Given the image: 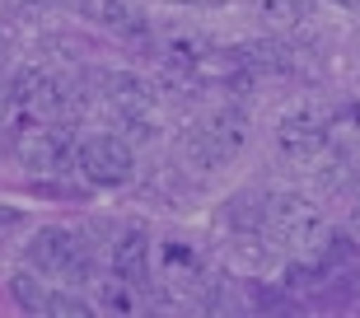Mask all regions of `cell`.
Listing matches in <instances>:
<instances>
[{
    "mask_svg": "<svg viewBox=\"0 0 360 318\" xmlns=\"http://www.w3.org/2000/svg\"><path fill=\"white\" fill-rule=\"evenodd\" d=\"M243 146H248V113H243V108H215L197 127L183 132L178 155L197 173H211V169H225Z\"/></svg>",
    "mask_w": 360,
    "mask_h": 318,
    "instance_id": "obj_1",
    "label": "cell"
},
{
    "mask_svg": "<svg viewBox=\"0 0 360 318\" xmlns=\"http://www.w3.org/2000/svg\"><path fill=\"white\" fill-rule=\"evenodd\" d=\"M267 234L285 248H319L328 238V225H323L319 206L300 192H276L267 201Z\"/></svg>",
    "mask_w": 360,
    "mask_h": 318,
    "instance_id": "obj_2",
    "label": "cell"
},
{
    "mask_svg": "<svg viewBox=\"0 0 360 318\" xmlns=\"http://www.w3.org/2000/svg\"><path fill=\"white\" fill-rule=\"evenodd\" d=\"M75 164H80L89 187H122V183H131V173H136L131 141H127V136H112V132L84 136Z\"/></svg>",
    "mask_w": 360,
    "mask_h": 318,
    "instance_id": "obj_3",
    "label": "cell"
},
{
    "mask_svg": "<svg viewBox=\"0 0 360 318\" xmlns=\"http://www.w3.org/2000/svg\"><path fill=\"white\" fill-rule=\"evenodd\" d=\"M14 155H19L24 169L47 178V173H70L80 146H70L66 127H33V122H24V127L14 132Z\"/></svg>",
    "mask_w": 360,
    "mask_h": 318,
    "instance_id": "obj_4",
    "label": "cell"
},
{
    "mask_svg": "<svg viewBox=\"0 0 360 318\" xmlns=\"http://www.w3.org/2000/svg\"><path fill=\"white\" fill-rule=\"evenodd\" d=\"M276 150L290 159V164H314V159H323L328 150H333V127H328L319 113L300 108V113H290V117H281Z\"/></svg>",
    "mask_w": 360,
    "mask_h": 318,
    "instance_id": "obj_5",
    "label": "cell"
},
{
    "mask_svg": "<svg viewBox=\"0 0 360 318\" xmlns=\"http://www.w3.org/2000/svg\"><path fill=\"white\" fill-rule=\"evenodd\" d=\"M84 238L75 234V229L66 225H42L38 234L24 243V262L33 267V272H42V276H66L70 262H80L84 257Z\"/></svg>",
    "mask_w": 360,
    "mask_h": 318,
    "instance_id": "obj_6",
    "label": "cell"
},
{
    "mask_svg": "<svg viewBox=\"0 0 360 318\" xmlns=\"http://www.w3.org/2000/svg\"><path fill=\"white\" fill-rule=\"evenodd\" d=\"M98 89H103V103L117 117H150L155 113V84L131 75V70H108V75H98Z\"/></svg>",
    "mask_w": 360,
    "mask_h": 318,
    "instance_id": "obj_7",
    "label": "cell"
},
{
    "mask_svg": "<svg viewBox=\"0 0 360 318\" xmlns=\"http://www.w3.org/2000/svg\"><path fill=\"white\" fill-rule=\"evenodd\" d=\"M112 272L122 281H131L136 291L150 286V234L146 229H127V234L112 243Z\"/></svg>",
    "mask_w": 360,
    "mask_h": 318,
    "instance_id": "obj_8",
    "label": "cell"
},
{
    "mask_svg": "<svg viewBox=\"0 0 360 318\" xmlns=\"http://www.w3.org/2000/svg\"><path fill=\"white\" fill-rule=\"evenodd\" d=\"M84 19H94L98 28L117 33V38H141L146 33V14L131 0H84Z\"/></svg>",
    "mask_w": 360,
    "mask_h": 318,
    "instance_id": "obj_9",
    "label": "cell"
},
{
    "mask_svg": "<svg viewBox=\"0 0 360 318\" xmlns=\"http://www.w3.org/2000/svg\"><path fill=\"white\" fill-rule=\"evenodd\" d=\"M267 201L271 192H257V187H248V192H234L225 206V220L234 234H267Z\"/></svg>",
    "mask_w": 360,
    "mask_h": 318,
    "instance_id": "obj_10",
    "label": "cell"
},
{
    "mask_svg": "<svg viewBox=\"0 0 360 318\" xmlns=\"http://www.w3.org/2000/svg\"><path fill=\"white\" fill-rule=\"evenodd\" d=\"M248 10L257 19H267L271 28H295L314 14V0H248Z\"/></svg>",
    "mask_w": 360,
    "mask_h": 318,
    "instance_id": "obj_11",
    "label": "cell"
},
{
    "mask_svg": "<svg viewBox=\"0 0 360 318\" xmlns=\"http://www.w3.org/2000/svg\"><path fill=\"white\" fill-rule=\"evenodd\" d=\"M10 295H14V305L24 309V314H47V300H52V291L33 276V267H24V272L10 276Z\"/></svg>",
    "mask_w": 360,
    "mask_h": 318,
    "instance_id": "obj_12",
    "label": "cell"
},
{
    "mask_svg": "<svg viewBox=\"0 0 360 318\" xmlns=\"http://www.w3.org/2000/svg\"><path fill=\"white\" fill-rule=\"evenodd\" d=\"M47 314H52V318H89L94 305L84 300L80 291H75V286H70V291H52V300H47Z\"/></svg>",
    "mask_w": 360,
    "mask_h": 318,
    "instance_id": "obj_13",
    "label": "cell"
},
{
    "mask_svg": "<svg viewBox=\"0 0 360 318\" xmlns=\"http://www.w3.org/2000/svg\"><path fill=\"white\" fill-rule=\"evenodd\" d=\"M0 132H19V103H14L10 80H0Z\"/></svg>",
    "mask_w": 360,
    "mask_h": 318,
    "instance_id": "obj_14",
    "label": "cell"
},
{
    "mask_svg": "<svg viewBox=\"0 0 360 318\" xmlns=\"http://www.w3.org/2000/svg\"><path fill=\"white\" fill-rule=\"evenodd\" d=\"M14 61V28L10 24H0V70Z\"/></svg>",
    "mask_w": 360,
    "mask_h": 318,
    "instance_id": "obj_15",
    "label": "cell"
},
{
    "mask_svg": "<svg viewBox=\"0 0 360 318\" xmlns=\"http://www.w3.org/2000/svg\"><path fill=\"white\" fill-rule=\"evenodd\" d=\"M28 5H61V10H84V0H28Z\"/></svg>",
    "mask_w": 360,
    "mask_h": 318,
    "instance_id": "obj_16",
    "label": "cell"
},
{
    "mask_svg": "<svg viewBox=\"0 0 360 318\" xmlns=\"http://www.w3.org/2000/svg\"><path fill=\"white\" fill-rule=\"evenodd\" d=\"M19 225V211H10V206H5V211H0V234H5V229H14Z\"/></svg>",
    "mask_w": 360,
    "mask_h": 318,
    "instance_id": "obj_17",
    "label": "cell"
},
{
    "mask_svg": "<svg viewBox=\"0 0 360 318\" xmlns=\"http://www.w3.org/2000/svg\"><path fill=\"white\" fill-rule=\"evenodd\" d=\"M178 5H201L206 10V5H225V0H178Z\"/></svg>",
    "mask_w": 360,
    "mask_h": 318,
    "instance_id": "obj_18",
    "label": "cell"
},
{
    "mask_svg": "<svg viewBox=\"0 0 360 318\" xmlns=\"http://www.w3.org/2000/svg\"><path fill=\"white\" fill-rule=\"evenodd\" d=\"M333 5H342V10H360V0H333Z\"/></svg>",
    "mask_w": 360,
    "mask_h": 318,
    "instance_id": "obj_19",
    "label": "cell"
}]
</instances>
